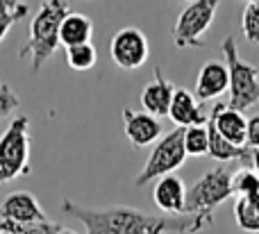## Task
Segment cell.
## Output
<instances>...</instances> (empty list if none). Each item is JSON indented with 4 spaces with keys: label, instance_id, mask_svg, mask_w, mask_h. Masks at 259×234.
Instances as JSON below:
<instances>
[{
    "label": "cell",
    "instance_id": "4",
    "mask_svg": "<svg viewBox=\"0 0 259 234\" xmlns=\"http://www.w3.org/2000/svg\"><path fill=\"white\" fill-rule=\"evenodd\" d=\"M223 57L230 73V100L225 105L237 112H246L255 103H259V71L255 64L246 62L239 55L234 36H228L223 41Z\"/></svg>",
    "mask_w": 259,
    "mask_h": 234
},
{
    "label": "cell",
    "instance_id": "28",
    "mask_svg": "<svg viewBox=\"0 0 259 234\" xmlns=\"http://www.w3.org/2000/svg\"><path fill=\"white\" fill-rule=\"evenodd\" d=\"M248 5H259V0H246Z\"/></svg>",
    "mask_w": 259,
    "mask_h": 234
},
{
    "label": "cell",
    "instance_id": "27",
    "mask_svg": "<svg viewBox=\"0 0 259 234\" xmlns=\"http://www.w3.org/2000/svg\"><path fill=\"white\" fill-rule=\"evenodd\" d=\"M59 234H75V232H71V230H59Z\"/></svg>",
    "mask_w": 259,
    "mask_h": 234
},
{
    "label": "cell",
    "instance_id": "13",
    "mask_svg": "<svg viewBox=\"0 0 259 234\" xmlns=\"http://www.w3.org/2000/svg\"><path fill=\"white\" fill-rule=\"evenodd\" d=\"M168 118L175 123V127L187 130L191 125H207L209 114H205L202 103H198V98L191 91L182 89V86H175V96L168 107Z\"/></svg>",
    "mask_w": 259,
    "mask_h": 234
},
{
    "label": "cell",
    "instance_id": "7",
    "mask_svg": "<svg viewBox=\"0 0 259 234\" xmlns=\"http://www.w3.org/2000/svg\"><path fill=\"white\" fill-rule=\"evenodd\" d=\"M221 0H191L182 14L178 16L173 27V43L175 48H198L205 39L207 30L216 18Z\"/></svg>",
    "mask_w": 259,
    "mask_h": 234
},
{
    "label": "cell",
    "instance_id": "8",
    "mask_svg": "<svg viewBox=\"0 0 259 234\" xmlns=\"http://www.w3.org/2000/svg\"><path fill=\"white\" fill-rule=\"evenodd\" d=\"M109 55H112L114 64L118 68H123V71H137L150 57L148 36L139 27H123V30H118L112 36Z\"/></svg>",
    "mask_w": 259,
    "mask_h": 234
},
{
    "label": "cell",
    "instance_id": "11",
    "mask_svg": "<svg viewBox=\"0 0 259 234\" xmlns=\"http://www.w3.org/2000/svg\"><path fill=\"white\" fill-rule=\"evenodd\" d=\"M123 127H125V136L134 148H146V146L155 144L161 139V123L159 118L150 116L146 112H137V109H123Z\"/></svg>",
    "mask_w": 259,
    "mask_h": 234
},
{
    "label": "cell",
    "instance_id": "1",
    "mask_svg": "<svg viewBox=\"0 0 259 234\" xmlns=\"http://www.w3.org/2000/svg\"><path fill=\"white\" fill-rule=\"evenodd\" d=\"M62 212L82 223L84 234H196L200 232L191 216H155L141 209L116 207H84L64 198Z\"/></svg>",
    "mask_w": 259,
    "mask_h": 234
},
{
    "label": "cell",
    "instance_id": "6",
    "mask_svg": "<svg viewBox=\"0 0 259 234\" xmlns=\"http://www.w3.org/2000/svg\"><path fill=\"white\" fill-rule=\"evenodd\" d=\"M187 162V153H184V130L175 127L166 136H161L155 144L152 153L148 155L146 164H143L141 173L134 177V186H146L148 182L159 180L164 175H173L180 166Z\"/></svg>",
    "mask_w": 259,
    "mask_h": 234
},
{
    "label": "cell",
    "instance_id": "31",
    "mask_svg": "<svg viewBox=\"0 0 259 234\" xmlns=\"http://www.w3.org/2000/svg\"><path fill=\"white\" fill-rule=\"evenodd\" d=\"M0 234H5V232H3V227H0Z\"/></svg>",
    "mask_w": 259,
    "mask_h": 234
},
{
    "label": "cell",
    "instance_id": "22",
    "mask_svg": "<svg viewBox=\"0 0 259 234\" xmlns=\"http://www.w3.org/2000/svg\"><path fill=\"white\" fill-rule=\"evenodd\" d=\"M241 30L250 43H259V5H246L241 16Z\"/></svg>",
    "mask_w": 259,
    "mask_h": 234
},
{
    "label": "cell",
    "instance_id": "17",
    "mask_svg": "<svg viewBox=\"0 0 259 234\" xmlns=\"http://www.w3.org/2000/svg\"><path fill=\"white\" fill-rule=\"evenodd\" d=\"M184 153H187V157L209 155V130H207V125H191L184 130Z\"/></svg>",
    "mask_w": 259,
    "mask_h": 234
},
{
    "label": "cell",
    "instance_id": "19",
    "mask_svg": "<svg viewBox=\"0 0 259 234\" xmlns=\"http://www.w3.org/2000/svg\"><path fill=\"white\" fill-rule=\"evenodd\" d=\"M30 14V5L18 3L14 5L12 0H0V41L9 34V30L14 27V23H18L21 18H25Z\"/></svg>",
    "mask_w": 259,
    "mask_h": 234
},
{
    "label": "cell",
    "instance_id": "21",
    "mask_svg": "<svg viewBox=\"0 0 259 234\" xmlns=\"http://www.w3.org/2000/svg\"><path fill=\"white\" fill-rule=\"evenodd\" d=\"M234 218H237V225L243 232L259 234V209L252 207L248 203V198H237V203H234Z\"/></svg>",
    "mask_w": 259,
    "mask_h": 234
},
{
    "label": "cell",
    "instance_id": "15",
    "mask_svg": "<svg viewBox=\"0 0 259 234\" xmlns=\"http://www.w3.org/2000/svg\"><path fill=\"white\" fill-rule=\"evenodd\" d=\"M155 205L164 214H175V216H184V207H187V186L178 175H164L157 180L155 191H152Z\"/></svg>",
    "mask_w": 259,
    "mask_h": 234
},
{
    "label": "cell",
    "instance_id": "10",
    "mask_svg": "<svg viewBox=\"0 0 259 234\" xmlns=\"http://www.w3.org/2000/svg\"><path fill=\"white\" fill-rule=\"evenodd\" d=\"M175 96V84L161 73L159 66L152 68V82H148L146 89L141 91V107L146 114L155 118L168 116L170 100Z\"/></svg>",
    "mask_w": 259,
    "mask_h": 234
},
{
    "label": "cell",
    "instance_id": "2",
    "mask_svg": "<svg viewBox=\"0 0 259 234\" xmlns=\"http://www.w3.org/2000/svg\"><path fill=\"white\" fill-rule=\"evenodd\" d=\"M71 14L68 0H44L39 12L30 23V36L25 48L18 53L21 59H30V71L39 73L41 66L57 53L59 48V27L64 18Z\"/></svg>",
    "mask_w": 259,
    "mask_h": 234
},
{
    "label": "cell",
    "instance_id": "12",
    "mask_svg": "<svg viewBox=\"0 0 259 234\" xmlns=\"http://www.w3.org/2000/svg\"><path fill=\"white\" fill-rule=\"evenodd\" d=\"M209 123L223 139H228L234 146H246V134H248V118L243 112L230 109L228 105L216 103L209 112Z\"/></svg>",
    "mask_w": 259,
    "mask_h": 234
},
{
    "label": "cell",
    "instance_id": "25",
    "mask_svg": "<svg viewBox=\"0 0 259 234\" xmlns=\"http://www.w3.org/2000/svg\"><path fill=\"white\" fill-rule=\"evenodd\" d=\"M250 168H255V173L259 175V150H252V164Z\"/></svg>",
    "mask_w": 259,
    "mask_h": 234
},
{
    "label": "cell",
    "instance_id": "23",
    "mask_svg": "<svg viewBox=\"0 0 259 234\" xmlns=\"http://www.w3.org/2000/svg\"><path fill=\"white\" fill-rule=\"evenodd\" d=\"M18 105H21V98L16 96V91L7 82H0V118H7L9 114H14Z\"/></svg>",
    "mask_w": 259,
    "mask_h": 234
},
{
    "label": "cell",
    "instance_id": "30",
    "mask_svg": "<svg viewBox=\"0 0 259 234\" xmlns=\"http://www.w3.org/2000/svg\"><path fill=\"white\" fill-rule=\"evenodd\" d=\"M175 3H184V0H175Z\"/></svg>",
    "mask_w": 259,
    "mask_h": 234
},
{
    "label": "cell",
    "instance_id": "3",
    "mask_svg": "<svg viewBox=\"0 0 259 234\" xmlns=\"http://www.w3.org/2000/svg\"><path fill=\"white\" fill-rule=\"evenodd\" d=\"M232 196V173L225 166L211 168L187 189L184 216H191L196 221L198 230H205L214 223L216 207Z\"/></svg>",
    "mask_w": 259,
    "mask_h": 234
},
{
    "label": "cell",
    "instance_id": "29",
    "mask_svg": "<svg viewBox=\"0 0 259 234\" xmlns=\"http://www.w3.org/2000/svg\"><path fill=\"white\" fill-rule=\"evenodd\" d=\"M12 3H14V5H18V3H21V0H12Z\"/></svg>",
    "mask_w": 259,
    "mask_h": 234
},
{
    "label": "cell",
    "instance_id": "24",
    "mask_svg": "<svg viewBox=\"0 0 259 234\" xmlns=\"http://www.w3.org/2000/svg\"><path fill=\"white\" fill-rule=\"evenodd\" d=\"M246 146L250 150H259V114L248 118V134H246Z\"/></svg>",
    "mask_w": 259,
    "mask_h": 234
},
{
    "label": "cell",
    "instance_id": "5",
    "mask_svg": "<svg viewBox=\"0 0 259 234\" xmlns=\"http://www.w3.org/2000/svg\"><path fill=\"white\" fill-rule=\"evenodd\" d=\"M30 175V118L16 116L0 136V186Z\"/></svg>",
    "mask_w": 259,
    "mask_h": 234
},
{
    "label": "cell",
    "instance_id": "26",
    "mask_svg": "<svg viewBox=\"0 0 259 234\" xmlns=\"http://www.w3.org/2000/svg\"><path fill=\"white\" fill-rule=\"evenodd\" d=\"M248 203H250L252 207H257V209H259V191H257V194H252L250 198H248Z\"/></svg>",
    "mask_w": 259,
    "mask_h": 234
},
{
    "label": "cell",
    "instance_id": "18",
    "mask_svg": "<svg viewBox=\"0 0 259 234\" xmlns=\"http://www.w3.org/2000/svg\"><path fill=\"white\" fill-rule=\"evenodd\" d=\"M64 50H66V64L73 71H89L98 62V53H96L94 43H82V45H73V48H64Z\"/></svg>",
    "mask_w": 259,
    "mask_h": 234
},
{
    "label": "cell",
    "instance_id": "20",
    "mask_svg": "<svg viewBox=\"0 0 259 234\" xmlns=\"http://www.w3.org/2000/svg\"><path fill=\"white\" fill-rule=\"evenodd\" d=\"M259 191V175L255 168L243 166L241 171L232 173V194L239 198H250L252 194Z\"/></svg>",
    "mask_w": 259,
    "mask_h": 234
},
{
    "label": "cell",
    "instance_id": "9",
    "mask_svg": "<svg viewBox=\"0 0 259 234\" xmlns=\"http://www.w3.org/2000/svg\"><path fill=\"white\" fill-rule=\"evenodd\" d=\"M0 221L5 223H16V225H25V223H41L48 221L46 212L41 209L39 200L30 194V191H14L0 203Z\"/></svg>",
    "mask_w": 259,
    "mask_h": 234
},
{
    "label": "cell",
    "instance_id": "16",
    "mask_svg": "<svg viewBox=\"0 0 259 234\" xmlns=\"http://www.w3.org/2000/svg\"><path fill=\"white\" fill-rule=\"evenodd\" d=\"M91 36H94V23L84 14L71 12L59 27V45H64V48L91 43Z\"/></svg>",
    "mask_w": 259,
    "mask_h": 234
},
{
    "label": "cell",
    "instance_id": "14",
    "mask_svg": "<svg viewBox=\"0 0 259 234\" xmlns=\"http://www.w3.org/2000/svg\"><path fill=\"white\" fill-rule=\"evenodd\" d=\"M230 86V73L223 59H209L202 64L200 73L196 80V91L193 96L198 98V103H207V100L219 98L221 93H225Z\"/></svg>",
    "mask_w": 259,
    "mask_h": 234
}]
</instances>
